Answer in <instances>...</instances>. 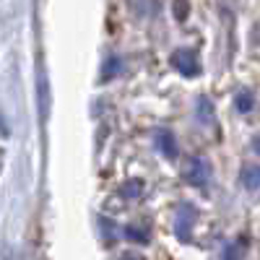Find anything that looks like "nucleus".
I'll return each instance as SVG.
<instances>
[{
	"label": "nucleus",
	"instance_id": "7ed1b4c3",
	"mask_svg": "<svg viewBox=\"0 0 260 260\" xmlns=\"http://www.w3.org/2000/svg\"><path fill=\"white\" fill-rule=\"evenodd\" d=\"M156 143L161 146V151H164L167 156H175L177 148H175V138H172L169 133H159V136H156Z\"/></svg>",
	"mask_w": 260,
	"mask_h": 260
},
{
	"label": "nucleus",
	"instance_id": "f257e3e1",
	"mask_svg": "<svg viewBox=\"0 0 260 260\" xmlns=\"http://www.w3.org/2000/svg\"><path fill=\"white\" fill-rule=\"evenodd\" d=\"M172 65H175L180 73H185V76H195V73H198V57H195L190 50L175 52V55H172Z\"/></svg>",
	"mask_w": 260,
	"mask_h": 260
},
{
	"label": "nucleus",
	"instance_id": "20e7f679",
	"mask_svg": "<svg viewBox=\"0 0 260 260\" xmlns=\"http://www.w3.org/2000/svg\"><path fill=\"white\" fill-rule=\"evenodd\" d=\"M127 237H130V240H138V242H146L148 232L146 229H136V226H127Z\"/></svg>",
	"mask_w": 260,
	"mask_h": 260
},
{
	"label": "nucleus",
	"instance_id": "f03ea898",
	"mask_svg": "<svg viewBox=\"0 0 260 260\" xmlns=\"http://www.w3.org/2000/svg\"><path fill=\"white\" fill-rule=\"evenodd\" d=\"M206 180H208V164L203 159H195L192 169H190V182L192 185H206Z\"/></svg>",
	"mask_w": 260,
	"mask_h": 260
},
{
	"label": "nucleus",
	"instance_id": "39448f33",
	"mask_svg": "<svg viewBox=\"0 0 260 260\" xmlns=\"http://www.w3.org/2000/svg\"><path fill=\"white\" fill-rule=\"evenodd\" d=\"M237 107H240L242 112H247L250 107H252V99H250V94H240V99H237Z\"/></svg>",
	"mask_w": 260,
	"mask_h": 260
}]
</instances>
